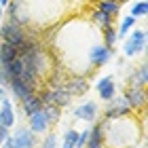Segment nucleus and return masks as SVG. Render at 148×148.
Listing matches in <instances>:
<instances>
[{
  "label": "nucleus",
  "mask_w": 148,
  "mask_h": 148,
  "mask_svg": "<svg viewBox=\"0 0 148 148\" xmlns=\"http://www.w3.org/2000/svg\"><path fill=\"white\" fill-rule=\"evenodd\" d=\"M30 36H32L30 30L25 28V25L17 23L15 19H4V23H0V42L11 45L13 49H17V51H21L25 47Z\"/></svg>",
  "instance_id": "nucleus-1"
},
{
  "label": "nucleus",
  "mask_w": 148,
  "mask_h": 148,
  "mask_svg": "<svg viewBox=\"0 0 148 148\" xmlns=\"http://www.w3.org/2000/svg\"><path fill=\"white\" fill-rule=\"evenodd\" d=\"M112 57H114V49H108L102 40H97L95 45H91L89 53H87V66H89L91 72H95L99 68H104Z\"/></svg>",
  "instance_id": "nucleus-2"
},
{
  "label": "nucleus",
  "mask_w": 148,
  "mask_h": 148,
  "mask_svg": "<svg viewBox=\"0 0 148 148\" xmlns=\"http://www.w3.org/2000/svg\"><path fill=\"white\" fill-rule=\"evenodd\" d=\"M144 51H146V30L144 28H133L125 36L123 53H125V57H136Z\"/></svg>",
  "instance_id": "nucleus-3"
},
{
  "label": "nucleus",
  "mask_w": 148,
  "mask_h": 148,
  "mask_svg": "<svg viewBox=\"0 0 148 148\" xmlns=\"http://www.w3.org/2000/svg\"><path fill=\"white\" fill-rule=\"evenodd\" d=\"M9 142H11L13 148H36L38 146V136L32 133L25 125H21V127H13Z\"/></svg>",
  "instance_id": "nucleus-4"
},
{
  "label": "nucleus",
  "mask_w": 148,
  "mask_h": 148,
  "mask_svg": "<svg viewBox=\"0 0 148 148\" xmlns=\"http://www.w3.org/2000/svg\"><path fill=\"white\" fill-rule=\"evenodd\" d=\"M127 114H133L129 102L123 97V95H116L112 97L110 102H106V108L102 110V119L106 121H112V119H121V116H127Z\"/></svg>",
  "instance_id": "nucleus-5"
},
{
  "label": "nucleus",
  "mask_w": 148,
  "mask_h": 148,
  "mask_svg": "<svg viewBox=\"0 0 148 148\" xmlns=\"http://www.w3.org/2000/svg\"><path fill=\"white\" fill-rule=\"evenodd\" d=\"M95 91L102 102H110L112 97H116V76L114 74H104L102 78H97Z\"/></svg>",
  "instance_id": "nucleus-6"
},
{
  "label": "nucleus",
  "mask_w": 148,
  "mask_h": 148,
  "mask_svg": "<svg viewBox=\"0 0 148 148\" xmlns=\"http://www.w3.org/2000/svg\"><path fill=\"white\" fill-rule=\"evenodd\" d=\"M64 87H66V91L72 95V99L74 97H83L85 93L89 91V87H91V78L83 76V74H70Z\"/></svg>",
  "instance_id": "nucleus-7"
},
{
  "label": "nucleus",
  "mask_w": 148,
  "mask_h": 148,
  "mask_svg": "<svg viewBox=\"0 0 148 148\" xmlns=\"http://www.w3.org/2000/svg\"><path fill=\"white\" fill-rule=\"evenodd\" d=\"M123 97L129 102L133 112H142L146 108V87H125Z\"/></svg>",
  "instance_id": "nucleus-8"
},
{
  "label": "nucleus",
  "mask_w": 148,
  "mask_h": 148,
  "mask_svg": "<svg viewBox=\"0 0 148 148\" xmlns=\"http://www.w3.org/2000/svg\"><path fill=\"white\" fill-rule=\"evenodd\" d=\"M25 127H28L32 133H36V136H42V133H47L49 129H53L42 108H40L38 112H34V114H30V116H28V125H25Z\"/></svg>",
  "instance_id": "nucleus-9"
},
{
  "label": "nucleus",
  "mask_w": 148,
  "mask_h": 148,
  "mask_svg": "<svg viewBox=\"0 0 148 148\" xmlns=\"http://www.w3.org/2000/svg\"><path fill=\"white\" fill-rule=\"evenodd\" d=\"M97 112H99V108H97V104L95 102H83V104H78L76 108L72 110V114H74V119H78V121H87V123H93V121L97 119Z\"/></svg>",
  "instance_id": "nucleus-10"
},
{
  "label": "nucleus",
  "mask_w": 148,
  "mask_h": 148,
  "mask_svg": "<svg viewBox=\"0 0 148 148\" xmlns=\"http://www.w3.org/2000/svg\"><path fill=\"white\" fill-rule=\"evenodd\" d=\"M0 125L6 127V129H13L17 125V116H15V108H13V102L9 97H4L0 102Z\"/></svg>",
  "instance_id": "nucleus-11"
},
{
  "label": "nucleus",
  "mask_w": 148,
  "mask_h": 148,
  "mask_svg": "<svg viewBox=\"0 0 148 148\" xmlns=\"http://www.w3.org/2000/svg\"><path fill=\"white\" fill-rule=\"evenodd\" d=\"M148 83V68L146 62H140L138 68H131L127 74V87H146Z\"/></svg>",
  "instance_id": "nucleus-12"
},
{
  "label": "nucleus",
  "mask_w": 148,
  "mask_h": 148,
  "mask_svg": "<svg viewBox=\"0 0 148 148\" xmlns=\"http://www.w3.org/2000/svg\"><path fill=\"white\" fill-rule=\"evenodd\" d=\"M6 91H11L13 97H15L17 102H21V99H25L28 95L36 93L34 87H30L28 83H23V80H19V78H11V80H9V87H6Z\"/></svg>",
  "instance_id": "nucleus-13"
},
{
  "label": "nucleus",
  "mask_w": 148,
  "mask_h": 148,
  "mask_svg": "<svg viewBox=\"0 0 148 148\" xmlns=\"http://www.w3.org/2000/svg\"><path fill=\"white\" fill-rule=\"evenodd\" d=\"M85 148H104V121H97L89 129V138H87Z\"/></svg>",
  "instance_id": "nucleus-14"
},
{
  "label": "nucleus",
  "mask_w": 148,
  "mask_h": 148,
  "mask_svg": "<svg viewBox=\"0 0 148 148\" xmlns=\"http://www.w3.org/2000/svg\"><path fill=\"white\" fill-rule=\"evenodd\" d=\"M19 108H21V112L25 114V116H30V114L38 112L40 108H42V102H40L38 93H32V95H28L25 99H21V102H19Z\"/></svg>",
  "instance_id": "nucleus-15"
},
{
  "label": "nucleus",
  "mask_w": 148,
  "mask_h": 148,
  "mask_svg": "<svg viewBox=\"0 0 148 148\" xmlns=\"http://www.w3.org/2000/svg\"><path fill=\"white\" fill-rule=\"evenodd\" d=\"M89 21L95 25V28L104 30V28H108V25H114V17L106 15V13L97 11V9H91V13H89Z\"/></svg>",
  "instance_id": "nucleus-16"
},
{
  "label": "nucleus",
  "mask_w": 148,
  "mask_h": 148,
  "mask_svg": "<svg viewBox=\"0 0 148 148\" xmlns=\"http://www.w3.org/2000/svg\"><path fill=\"white\" fill-rule=\"evenodd\" d=\"M93 9H97V11H102V13H106V15H110V17L116 19L119 13H121V4L114 2V0H97Z\"/></svg>",
  "instance_id": "nucleus-17"
},
{
  "label": "nucleus",
  "mask_w": 148,
  "mask_h": 148,
  "mask_svg": "<svg viewBox=\"0 0 148 148\" xmlns=\"http://www.w3.org/2000/svg\"><path fill=\"white\" fill-rule=\"evenodd\" d=\"M99 34H102V42L108 47V49H114V47H116V40H119L116 25H108V28L99 30Z\"/></svg>",
  "instance_id": "nucleus-18"
},
{
  "label": "nucleus",
  "mask_w": 148,
  "mask_h": 148,
  "mask_svg": "<svg viewBox=\"0 0 148 148\" xmlns=\"http://www.w3.org/2000/svg\"><path fill=\"white\" fill-rule=\"evenodd\" d=\"M136 23H138V19L136 17H131V15H127V17H123L119 21V28H116V34H119V38H125L129 32L136 28Z\"/></svg>",
  "instance_id": "nucleus-19"
},
{
  "label": "nucleus",
  "mask_w": 148,
  "mask_h": 148,
  "mask_svg": "<svg viewBox=\"0 0 148 148\" xmlns=\"http://www.w3.org/2000/svg\"><path fill=\"white\" fill-rule=\"evenodd\" d=\"M76 140H78V131L74 129V127H68V129L64 131L62 136V148H76Z\"/></svg>",
  "instance_id": "nucleus-20"
},
{
  "label": "nucleus",
  "mask_w": 148,
  "mask_h": 148,
  "mask_svg": "<svg viewBox=\"0 0 148 148\" xmlns=\"http://www.w3.org/2000/svg\"><path fill=\"white\" fill-rule=\"evenodd\" d=\"M42 110H45V114H47V119H49L51 127H55V125L59 123V119H62V108H57V106H53V104H45Z\"/></svg>",
  "instance_id": "nucleus-21"
},
{
  "label": "nucleus",
  "mask_w": 148,
  "mask_h": 148,
  "mask_svg": "<svg viewBox=\"0 0 148 148\" xmlns=\"http://www.w3.org/2000/svg\"><path fill=\"white\" fill-rule=\"evenodd\" d=\"M146 13H148V4H146V0H138L133 6H129V15L131 17H146Z\"/></svg>",
  "instance_id": "nucleus-22"
},
{
  "label": "nucleus",
  "mask_w": 148,
  "mask_h": 148,
  "mask_svg": "<svg viewBox=\"0 0 148 148\" xmlns=\"http://www.w3.org/2000/svg\"><path fill=\"white\" fill-rule=\"evenodd\" d=\"M36 148H59V140H57V136L53 131H47V138L40 140Z\"/></svg>",
  "instance_id": "nucleus-23"
},
{
  "label": "nucleus",
  "mask_w": 148,
  "mask_h": 148,
  "mask_svg": "<svg viewBox=\"0 0 148 148\" xmlns=\"http://www.w3.org/2000/svg\"><path fill=\"white\" fill-rule=\"evenodd\" d=\"M87 138H89V129H83V131H78L76 148H85V146H87Z\"/></svg>",
  "instance_id": "nucleus-24"
},
{
  "label": "nucleus",
  "mask_w": 148,
  "mask_h": 148,
  "mask_svg": "<svg viewBox=\"0 0 148 148\" xmlns=\"http://www.w3.org/2000/svg\"><path fill=\"white\" fill-rule=\"evenodd\" d=\"M9 136H11V129H6V127H2V125H0V146L4 144V140L9 138Z\"/></svg>",
  "instance_id": "nucleus-25"
},
{
  "label": "nucleus",
  "mask_w": 148,
  "mask_h": 148,
  "mask_svg": "<svg viewBox=\"0 0 148 148\" xmlns=\"http://www.w3.org/2000/svg\"><path fill=\"white\" fill-rule=\"evenodd\" d=\"M4 97H9V95H6V89H4V87L2 85H0V102H2V99Z\"/></svg>",
  "instance_id": "nucleus-26"
},
{
  "label": "nucleus",
  "mask_w": 148,
  "mask_h": 148,
  "mask_svg": "<svg viewBox=\"0 0 148 148\" xmlns=\"http://www.w3.org/2000/svg\"><path fill=\"white\" fill-rule=\"evenodd\" d=\"M116 66H119V68H123V66H125V57H119L116 59Z\"/></svg>",
  "instance_id": "nucleus-27"
},
{
  "label": "nucleus",
  "mask_w": 148,
  "mask_h": 148,
  "mask_svg": "<svg viewBox=\"0 0 148 148\" xmlns=\"http://www.w3.org/2000/svg\"><path fill=\"white\" fill-rule=\"evenodd\" d=\"M6 4H9V0H0V9H4Z\"/></svg>",
  "instance_id": "nucleus-28"
},
{
  "label": "nucleus",
  "mask_w": 148,
  "mask_h": 148,
  "mask_svg": "<svg viewBox=\"0 0 148 148\" xmlns=\"http://www.w3.org/2000/svg\"><path fill=\"white\" fill-rule=\"evenodd\" d=\"M114 2H119L121 6H123V4H127V2H129V0H114Z\"/></svg>",
  "instance_id": "nucleus-29"
},
{
  "label": "nucleus",
  "mask_w": 148,
  "mask_h": 148,
  "mask_svg": "<svg viewBox=\"0 0 148 148\" xmlns=\"http://www.w3.org/2000/svg\"><path fill=\"white\" fill-rule=\"evenodd\" d=\"M2 17H4V9H0V23H2Z\"/></svg>",
  "instance_id": "nucleus-30"
},
{
  "label": "nucleus",
  "mask_w": 148,
  "mask_h": 148,
  "mask_svg": "<svg viewBox=\"0 0 148 148\" xmlns=\"http://www.w3.org/2000/svg\"><path fill=\"white\" fill-rule=\"evenodd\" d=\"M136 2H138V0H136Z\"/></svg>",
  "instance_id": "nucleus-31"
}]
</instances>
